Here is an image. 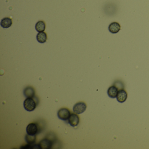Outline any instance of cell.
I'll list each match as a JSON object with an SVG mask.
<instances>
[{"label": "cell", "instance_id": "7", "mask_svg": "<svg viewBox=\"0 0 149 149\" xmlns=\"http://www.w3.org/2000/svg\"><path fill=\"white\" fill-rule=\"evenodd\" d=\"M127 98V93L125 90L121 89L118 91L116 97L117 100L120 103H123Z\"/></svg>", "mask_w": 149, "mask_h": 149}, {"label": "cell", "instance_id": "8", "mask_svg": "<svg viewBox=\"0 0 149 149\" xmlns=\"http://www.w3.org/2000/svg\"><path fill=\"white\" fill-rule=\"evenodd\" d=\"M109 30L111 33H117L121 30V26L118 22H112L109 26Z\"/></svg>", "mask_w": 149, "mask_h": 149}, {"label": "cell", "instance_id": "1", "mask_svg": "<svg viewBox=\"0 0 149 149\" xmlns=\"http://www.w3.org/2000/svg\"><path fill=\"white\" fill-rule=\"evenodd\" d=\"M23 105L26 110L28 111H32L35 109L37 104L33 98L27 97L24 101Z\"/></svg>", "mask_w": 149, "mask_h": 149}, {"label": "cell", "instance_id": "10", "mask_svg": "<svg viewBox=\"0 0 149 149\" xmlns=\"http://www.w3.org/2000/svg\"><path fill=\"white\" fill-rule=\"evenodd\" d=\"M118 89L115 86H111L108 89L107 93L109 97L112 98H116L118 93Z\"/></svg>", "mask_w": 149, "mask_h": 149}, {"label": "cell", "instance_id": "12", "mask_svg": "<svg viewBox=\"0 0 149 149\" xmlns=\"http://www.w3.org/2000/svg\"><path fill=\"white\" fill-rule=\"evenodd\" d=\"M36 39L37 41L41 43L46 42L47 39V34L45 32H40L36 36Z\"/></svg>", "mask_w": 149, "mask_h": 149}, {"label": "cell", "instance_id": "14", "mask_svg": "<svg viewBox=\"0 0 149 149\" xmlns=\"http://www.w3.org/2000/svg\"><path fill=\"white\" fill-rule=\"evenodd\" d=\"M36 135H30L27 134L25 136V140L27 143L33 144L36 142Z\"/></svg>", "mask_w": 149, "mask_h": 149}, {"label": "cell", "instance_id": "15", "mask_svg": "<svg viewBox=\"0 0 149 149\" xmlns=\"http://www.w3.org/2000/svg\"><path fill=\"white\" fill-rule=\"evenodd\" d=\"M21 149H40L39 145L38 144H28L25 145L24 146H21L20 147Z\"/></svg>", "mask_w": 149, "mask_h": 149}, {"label": "cell", "instance_id": "5", "mask_svg": "<svg viewBox=\"0 0 149 149\" xmlns=\"http://www.w3.org/2000/svg\"><path fill=\"white\" fill-rule=\"evenodd\" d=\"M38 145L40 149H50L53 145V142L48 139H43L41 140Z\"/></svg>", "mask_w": 149, "mask_h": 149}, {"label": "cell", "instance_id": "4", "mask_svg": "<svg viewBox=\"0 0 149 149\" xmlns=\"http://www.w3.org/2000/svg\"><path fill=\"white\" fill-rule=\"evenodd\" d=\"M26 130L27 133L29 135H36L39 131L38 125L35 123L29 124L27 126Z\"/></svg>", "mask_w": 149, "mask_h": 149}, {"label": "cell", "instance_id": "9", "mask_svg": "<svg viewBox=\"0 0 149 149\" xmlns=\"http://www.w3.org/2000/svg\"><path fill=\"white\" fill-rule=\"evenodd\" d=\"M23 94L26 97L33 98L35 97V91L33 88L31 86H28L24 89Z\"/></svg>", "mask_w": 149, "mask_h": 149}, {"label": "cell", "instance_id": "11", "mask_svg": "<svg viewBox=\"0 0 149 149\" xmlns=\"http://www.w3.org/2000/svg\"><path fill=\"white\" fill-rule=\"evenodd\" d=\"M13 24V21L8 17L3 18L1 22V26L3 28H8L11 26Z\"/></svg>", "mask_w": 149, "mask_h": 149}, {"label": "cell", "instance_id": "6", "mask_svg": "<svg viewBox=\"0 0 149 149\" xmlns=\"http://www.w3.org/2000/svg\"><path fill=\"white\" fill-rule=\"evenodd\" d=\"M80 121V118L78 115L77 114L74 113H72L70 115L69 118L68 119V122L69 124L73 127L77 126L79 123Z\"/></svg>", "mask_w": 149, "mask_h": 149}, {"label": "cell", "instance_id": "13", "mask_svg": "<svg viewBox=\"0 0 149 149\" xmlns=\"http://www.w3.org/2000/svg\"><path fill=\"white\" fill-rule=\"evenodd\" d=\"M35 29L38 32H44L46 29V24L42 21L38 22L36 24Z\"/></svg>", "mask_w": 149, "mask_h": 149}, {"label": "cell", "instance_id": "2", "mask_svg": "<svg viewBox=\"0 0 149 149\" xmlns=\"http://www.w3.org/2000/svg\"><path fill=\"white\" fill-rule=\"evenodd\" d=\"M71 113L68 109L67 108H61L58 111L57 116L61 120L67 121L70 116Z\"/></svg>", "mask_w": 149, "mask_h": 149}, {"label": "cell", "instance_id": "3", "mask_svg": "<svg viewBox=\"0 0 149 149\" xmlns=\"http://www.w3.org/2000/svg\"><path fill=\"white\" fill-rule=\"evenodd\" d=\"M87 108L86 104L83 102H79L76 104L73 107V111L77 114H80L83 113Z\"/></svg>", "mask_w": 149, "mask_h": 149}]
</instances>
